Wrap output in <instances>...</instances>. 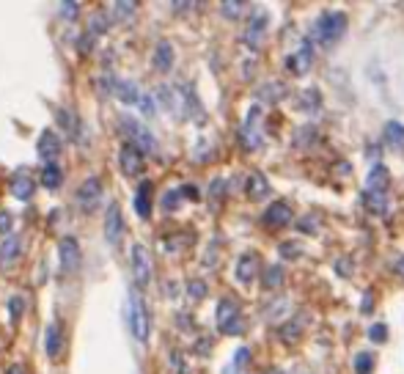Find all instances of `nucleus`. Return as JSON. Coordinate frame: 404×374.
I'll return each instance as SVG.
<instances>
[{
	"instance_id": "f257e3e1",
	"label": "nucleus",
	"mask_w": 404,
	"mask_h": 374,
	"mask_svg": "<svg viewBox=\"0 0 404 374\" xmlns=\"http://www.w3.org/2000/svg\"><path fill=\"white\" fill-rule=\"evenodd\" d=\"M126 314H129V330H132V336H135L141 344L149 341V333H152L149 305H146V300H143V295H141L138 289L129 292V308H126Z\"/></svg>"
},
{
	"instance_id": "f03ea898",
	"label": "nucleus",
	"mask_w": 404,
	"mask_h": 374,
	"mask_svg": "<svg viewBox=\"0 0 404 374\" xmlns=\"http://www.w3.org/2000/svg\"><path fill=\"white\" fill-rule=\"evenodd\" d=\"M347 30V14L344 11H328L316 20L314 25V39L322 45V47H333Z\"/></svg>"
},
{
	"instance_id": "7ed1b4c3",
	"label": "nucleus",
	"mask_w": 404,
	"mask_h": 374,
	"mask_svg": "<svg viewBox=\"0 0 404 374\" xmlns=\"http://www.w3.org/2000/svg\"><path fill=\"white\" fill-rule=\"evenodd\" d=\"M119 127L124 129V135L129 138L126 144H132L135 149H141V151H154V149H157L154 135L146 129V127L141 124L138 119H132V116H121V119H119Z\"/></svg>"
},
{
	"instance_id": "20e7f679",
	"label": "nucleus",
	"mask_w": 404,
	"mask_h": 374,
	"mask_svg": "<svg viewBox=\"0 0 404 374\" xmlns=\"http://www.w3.org/2000/svg\"><path fill=\"white\" fill-rule=\"evenodd\" d=\"M218 327L226 336L242 333V314H239V308H237L234 300H220L218 303Z\"/></svg>"
},
{
	"instance_id": "39448f33",
	"label": "nucleus",
	"mask_w": 404,
	"mask_h": 374,
	"mask_svg": "<svg viewBox=\"0 0 404 374\" xmlns=\"http://www.w3.org/2000/svg\"><path fill=\"white\" fill-rule=\"evenodd\" d=\"M129 262H132L135 284L138 286H149V281H152V256H149V250L143 248L141 242H135L132 253H129Z\"/></svg>"
},
{
	"instance_id": "423d86ee",
	"label": "nucleus",
	"mask_w": 404,
	"mask_h": 374,
	"mask_svg": "<svg viewBox=\"0 0 404 374\" xmlns=\"http://www.w3.org/2000/svg\"><path fill=\"white\" fill-rule=\"evenodd\" d=\"M58 264L64 275H75L80 270V245L75 237H64L58 242Z\"/></svg>"
},
{
	"instance_id": "0eeeda50",
	"label": "nucleus",
	"mask_w": 404,
	"mask_h": 374,
	"mask_svg": "<svg viewBox=\"0 0 404 374\" xmlns=\"http://www.w3.org/2000/svg\"><path fill=\"white\" fill-rule=\"evenodd\" d=\"M259 122H261V107L259 105H253L251 110H248V116H245V124H242V132H239V138H242V146L248 151L259 149L261 146V132H259Z\"/></svg>"
},
{
	"instance_id": "6e6552de",
	"label": "nucleus",
	"mask_w": 404,
	"mask_h": 374,
	"mask_svg": "<svg viewBox=\"0 0 404 374\" xmlns=\"http://www.w3.org/2000/svg\"><path fill=\"white\" fill-rule=\"evenodd\" d=\"M77 204H80L83 212H94V209L102 204V182L97 176H91V179H85V182L80 185V190H77Z\"/></svg>"
},
{
	"instance_id": "1a4fd4ad",
	"label": "nucleus",
	"mask_w": 404,
	"mask_h": 374,
	"mask_svg": "<svg viewBox=\"0 0 404 374\" xmlns=\"http://www.w3.org/2000/svg\"><path fill=\"white\" fill-rule=\"evenodd\" d=\"M311 64H314V45H311V42H303L297 50L289 55V61H286L289 72L297 77L308 75V72H311Z\"/></svg>"
},
{
	"instance_id": "9d476101",
	"label": "nucleus",
	"mask_w": 404,
	"mask_h": 374,
	"mask_svg": "<svg viewBox=\"0 0 404 374\" xmlns=\"http://www.w3.org/2000/svg\"><path fill=\"white\" fill-rule=\"evenodd\" d=\"M61 149H64V144H61V138H58L52 129H44V132L39 135L36 151H39V157H42L47 165H55V160L61 157Z\"/></svg>"
},
{
	"instance_id": "9b49d317",
	"label": "nucleus",
	"mask_w": 404,
	"mask_h": 374,
	"mask_svg": "<svg viewBox=\"0 0 404 374\" xmlns=\"http://www.w3.org/2000/svg\"><path fill=\"white\" fill-rule=\"evenodd\" d=\"M121 234H124L121 209H119V204H110L107 212H105V240H107L110 245H119V242H121Z\"/></svg>"
},
{
	"instance_id": "f8f14e48",
	"label": "nucleus",
	"mask_w": 404,
	"mask_h": 374,
	"mask_svg": "<svg viewBox=\"0 0 404 374\" xmlns=\"http://www.w3.org/2000/svg\"><path fill=\"white\" fill-rule=\"evenodd\" d=\"M119 165L126 176H138L143 171V151L135 149L132 144H124L119 151Z\"/></svg>"
},
{
	"instance_id": "ddd939ff",
	"label": "nucleus",
	"mask_w": 404,
	"mask_h": 374,
	"mask_svg": "<svg viewBox=\"0 0 404 374\" xmlns=\"http://www.w3.org/2000/svg\"><path fill=\"white\" fill-rule=\"evenodd\" d=\"M267 14L264 11H256L253 14V20L248 23V30H245V45L251 47V50H259V45H261V39H264V30H267Z\"/></svg>"
},
{
	"instance_id": "4468645a",
	"label": "nucleus",
	"mask_w": 404,
	"mask_h": 374,
	"mask_svg": "<svg viewBox=\"0 0 404 374\" xmlns=\"http://www.w3.org/2000/svg\"><path fill=\"white\" fill-rule=\"evenodd\" d=\"M292 221V206L289 204H283V201H275V204H270V209L264 212V223L267 226H286Z\"/></svg>"
},
{
	"instance_id": "2eb2a0df",
	"label": "nucleus",
	"mask_w": 404,
	"mask_h": 374,
	"mask_svg": "<svg viewBox=\"0 0 404 374\" xmlns=\"http://www.w3.org/2000/svg\"><path fill=\"white\" fill-rule=\"evenodd\" d=\"M135 212H138L143 221L152 215V182H143V185L138 187V193H135Z\"/></svg>"
},
{
	"instance_id": "dca6fc26",
	"label": "nucleus",
	"mask_w": 404,
	"mask_h": 374,
	"mask_svg": "<svg viewBox=\"0 0 404 374\" xmlns=\"http://www.w3.org/2000/svg\"><path fill=\"white\" fill-rule=\"evenodd\" d=\"M256 264H259L256 253H242V256H239V262H237V281L251 284L253 275H256Z\"/></svg>"
},
{
	"instance_id": "f3484780",
	"label": "nucleus",
	"mask_w": 404,
	"mask_h": 374,
	"mask_svg": "<svg viewBox=\"0 0 404 374\" xmlns=\"http://www.w3.org/2000/svg\"><path fill=\"white\" fill-rule=\"evenodd\" d=\"M388 179H391V176H388V168H385V165H372V171H369V179H366V182H369V193H385V190H388Z\"/></svg>"
},
{
	"instance_id": "a211bd4d",
	"label": "nucleus",
	"mask_w": 404,
	"mask_h": 374,
	"mask_svg": "<svg viewBox=\"0 0 404 374\" xmlns=\"http://www.w3.org/2000/svg\"><path fill=\"white\" fill-rule=\"evenodd\" d=\"M154 66L160 72H171V66H174V47L168 42L157 45V50H154Z\"/></svg>"
},
{
	"instance_id": "6ab92c4d",
	"label": "nucleus",
	"mask_w": 404,
	"mask_h": 374,
	"mask_svg": "<svg viewBox=\"0 0 404 374\" xmlns=\"http://www.w3.org/2000/svg\"><path fill=\"white\" fill-rule=\"evenodd\" d=\"M116 94H119V100L126 102V105H138L141 97H143L132 80H116Z\"/></svg>"
},
{
	"instance_id": "aec40b11",
	"label": "nucleus",
	"mask_w": 404,
	"mask_h": 374,
	"mask_svg": "<svg viewBox=\"0 0 404 374\" xmlns=\"http://www.w3.org/2000/svg\"><path fill=\"white\" fill-rule=\"evenodd\" d=\"M20 253H23V237H6V242L0 245V262L11 264Z\"/></svg>"
},
{
	"instance_id": "412c9836",
	"label": "nucleus",
	"mask_w": 404,
	"mask_h": 374,
	"mask_svg": "<svg viewBox=\"0 0 404 374\" xmlns=\"http://www.w3.org/2000/svg\"><path fill=\"white\" fill-rule=\"evenodd\" d=\"M245 190H248L251 199H264L267 190H270V182L259 174V171H253V174L248 176V182H245Z\"/></svg>"
},
{
	"instance_id": "4be33fe9",
	"label": "nucleus",
	"mask_w": 404,
	"mask_h": 374,
	"mask_svg": "<svg viewBox=\"0 0 404 374\" xmlns=\"http://www.w3.org/2000/svg\"><path fill=\"white\" fill-rule=\"evenodd\" d=\"M44 349H47V355H50V358H58V355H61V325H58V322L47 325Z\"/></svg>"
},
{
	"instance_id": "5701e85b",
	"label": "nucleus",
	"mask_w": 404,
	"mask_h": 374,
	"mask_svg": "<svg viewBox=\"0 0 404 374\" xmlns=\"http://www.w3.org/2000/svg\"><path fill=\"white\" fill-rule=\"evenodd\" d=\"M33 190H36V182H33V179H28V176H20V179H14V182H11V193H14L20 201L30 199V196H33Z\"/></svg>"
},
{
	"instance_id": "b1692460",
	"label": "nucleus",
	"mask_w": 404,
	"mask_h": 374,
	"mask_svg": "<svg viewBox=\"0 0 404 374\" xmlns=\"http://www.w3.org/2000/svg\"><path fill=\"white\" fill-rule=\"evenodd\" d=\"M248 361H251V349L239 347L237 352H234V361H231V366H228L223 374H242V369L248 366Z\"/></svg>"
},
{
	"instance_id": "393cba45",
	"label": "nucleus",
	"mask_w": 404,
	"mask_h": 374,
	"mask_svg": "<svg viewBox=\"0 0 404 374\" xmlns=\"http://www.w3.org/2000/svg\"><path fill=\"white\" fill-rule=\"evenodd\" d=\"M385 141H388L393 149H402L404 146V127L396 124V122H391V124L385 127Z\"/></svg>"
},
{
	"instance_id": "a878e982",
	"label": "nucleus",
	"mask_w": 404,
	"mask_h": 374,
	"mask_svg": "<svg viewBox=\"0 0 404 374\" xmlns=\"http://www.w3.org/2000/svg\"><path fill=\"white\" fill-rule=\"evenodd\" d=\"M256 97H259V100L278 102L280 97H283V86H280V83H267V86H261V88L256 91Z\"/></svg>"
},
{
	"instance_id": "bb28decb",
	"label": "nucleus",
	"mask_w": 404,
	"mask_h": 374,
	"mask_svg": "<svg viewBox=\"0 0 404 374\" xmlns=\"http://www.w3.org/2000/svg\"><path fill=\"white\" fill-rule=\"evenodd\" d=\"M42 185H44L47 190H55V187L61 185V168H58V165H44V171H42Z\"/></svg>"
},
{
	"instance_id": "cd10ccee",
	"label": "nucleus",
	"mask_w": 404,
	"mask_h": 374,
	"mask_svg": "<svg viewBox=\"0 0 404 374\" xmlns=\"http://www.w3.org/2000/svg\"><path fill=\"white\" fill-rule=\"evenodd\" d=\"M366 201V206H369V212H374V215H385V193H366L363 196Z\"/></svg>"
},
{
	"instance_id": "c85d7f7f",
	"label": "nucleus",
	"mask_w": 404,
	"mask_h": 374,
	"mask_svg": "<svg viewBox=\"0 0 404 374\" xmlns=\"http://www.w3.org/2000/svg\"><path fill=\"white\" fill-rule=\"evenodd\" d=\"M135 8H138V3L135 0H119V3H113V17L116 20H129L132 14H135Z\"/></svg>"
},
{
	"instance_id": "c756f323",
	"label": "nucleus",
	"mask_w": 404,
	"mask_h": 374,
	"mask_svg": "<svg viewBox=\"0 0 404 374\" xmlns=\"http://www.w3.org/2000/svg\"><path fill=\"white\" fill-rule=\"evenodd\" d=\"M374 369V358L369 355V352H360L357 358H355V372L357 374H372Z\"/></svg>"
},
{
	"instance_id": "7c9ffc66",
	"label": "nucleus",
	"mask_w": 404,
	"mask_h": 374,
	"mask_svg": "<svg viewBox=\"0 0 404 374\" xmlns=\"http://www.w3.org/2000/svg\"><path fill=\"white\" fill-rule=\"evenodd\" d=\"M280 284H283V270H280V267H267V270H264V286H267V289H275Z\"/></svg>"
},
{
	"instance_id": "2f4dec72",
	"label": "nucleus",
	"mask_w": 404,
	"mask_h": 374,
	"mask_svg": "<svg viewBox=\"0 0 404 374\" xmlns=\"http://www.w3.org/2000/svg\"><path fill=\"white\" fill-rule=\"evenodd\" d=\"M223 6V14H226L228 20H237L242 11H245V3H239V0H226V3H220Z\"/></svg>"
},
{
	"instance_id": "473e14b6",
	"label": "nucleus",
	"mask_w": 404,
	"mask_h": 374,
	"mask_svg": "<svg viewBox=\"0 0 404 374\" xmlns=\"http://www.w3.org/2000/svg\"><path fill=\"white\" fill-rule=\"evenodd\" d=\"M319 91H314V88H308L303 91V107L305 110H314V107H319Z\"/></svg>"
},
{
	"instance_id": "72a5a7b5",
	"label": "nucleus",
	"mask_w": 404,
	"mask_h": 374,
	"mask_svg": "<svg viewBox=\"0 0 404 374\" xmlns=\"http://www.w3.org/2000/svg\"><path fill=\"white\" fill-rule=\"evenodd\" d=\"M102 30H107V17H105V11H97L91 17V33H102Z\"/></svg>"
},
{
	"instance_id": "f704fd0d",
	"label": "nucleus",
	"mask_w": 404,
	"mask_h": 374,
	"mask_svg": "<svg viewBox=\"0 0 404 374\" xmlns=\"http://www.w3.org/2000/svg\"><path fill=\"white\" fill-rule=\"evenodd\" d=\"M187 289H190V298L193 300H201L206 295V284H201V281H190Z\"/></svg>"
},
{
	"instance_id": "c9c22d12",
	"label": "nucleus",
	"mask_w": 404,
	"mask_h": 374,
	"mask_svg": "<svg viewBox=\"0 0 404 374\" xmlns=\"http://www.w3.org/2000/svg\"><path fill=\"white\" fill-rule=\"evenodd\" d=\"M369 339H372V341H385V339H388V327H385V325H372Z\"/></svg>"
},
{
	"instance_id": "e433bc0d",
	"label": "nucleus",
	"mask_w": 404,
	"mask_h": 374,
	"mask_svg": "<svg viewBox=\"0 0 404 374\" xmlns=\"http://www.w3.org/2000/svg\"><path fill=\"white\" fill-rule=\"evenodd\" d=\"M8 308H11V317H14V320H20L23 308H25V300H23V298H11V300H8Z\"/></svg>"
},
{
	"instance_id": "4c0bfd02",
	"label": "nucleus",
	"mask_w": 404,
	"mask_h": 374,
	"mask_svg": "<svg viewBox=\"0 0 404 374\" xmlns=\"http://www.w3.org/2000/svg\"><path fill=\"white\" fill-rule=\"evenodd\" d=\"M61 14H64L66 20L77 17V3H75V0H66V3H61Z\"/></svg>"
},
{
	"instance_id": "58836bf2",
	"label": "nucleus",
	"mask_w": 404,
	"mask_h": 374,
	"mask_svg": "<svg viewBox=\"0 0 404 374\" xmlns=\"http://www.w3.org/2000/svg\"><path fill=\"white\" fill-rule=\"evenodd\" d=\"M11 223H14L11 212H0V234H8V231H11Z\"/></svg>"
},
{
	"instance_id": "ea45409f",
	"label": "nucleus",
	"mask_w": 404,
	"mask_h": 374,
	"mask_svg": "<svg viewBox=\"0 0 404 374\" xmlns=\"http://www.w3.org/2000/svg\"><path fill=\"white\" fill-rule=\"evenodd\" d=\"M138 105H141V110H143V116H154V102H152V97H149V94H143V97H141V102H138Z\"/></svg>"
},
{
	"instance_id": "a19ab883",
	"label": "nucleus",
	"mask_w": 404,
	"mask_h": 374,
	"mask_svg": "<svg viewBox=\"0 0 404 374\" xmlns=\"http://www.w3.org/2000/svg\"><path fill=\"white\" fill-rule=\"evenodd\" d=\"M179 193L177 190H174V193H165V199H162V204H165V209H168V212H171V209H177L179 204Z\"/></svg>"
},
{
	"instance_id": "79ce46f5",
	"label": "nucleus",
	"mask_w": 404,
	"mask_h": 374,
	"mask_svg": "<svg viewBox=\"0 0 404 374\" xmlns=\"http://www.w3.org/2000/svg\"><path fill=\"white\" fill-rule=\"evenodd\" d=\"M280 253H283V256H300V250H297L295 242H283V245H280Z\"/></svg>"
},
{
	"instance_id": "37998d69",
	"label": "nucleus",
	"mask_w": 404,
	"mask_h": 374,
	"mask_svg": "<svg viewBox=\"0 0 404 374\" xmlns=\"http://www.w3.org/2000/svg\"><path fill=\"white\" fill-rule=\"evenodd\" d=\"M303 231H316V221H311V218H305L303 226H300Z\"/></svg>"
},
{
	"instance_id": "c03bdc74",
	"label": "nucleus",
	"mask_w": 404,
	"mask_h": 374,
	"mask_svg": "<svg viewBox=\"0 0 404 374\" xmlns=\"http://www.w3.org/2000/svg\"><path fill=\"white\" fill-rule=\"evenodd\" d=\"M6 374H25V369H23L20 363H14V366H8V369H6Z\"/></svg>"
},
{
	"instance_id": "a18cd8bd",
	"label": "nucleus",
	"mask_w": 404,
	"mask_h": 374,
	"mask_svg": "<svg viewBox=\"0 0 404 374\" xmlns=\"http://www.w3.org/2000/svg\"><path fill=\"white\" fill-rule=\"evenodd\" d=\"M190 6H196V3H174V8H177V11H187Z\"/></svg>"
},
{
	"instance_id": "49530a36",
	"label": "nucleus",
	"mask_w": 404,
	"mask_h": 374,
	"mask_svg": "<svg viewBox=\"0 0 404 374\" xmlns=\"http://www.w3.org/2000/svg\"><path fill=\"white\" fill-rule=\"evenodd\" d=\"M396 273H399V275L404 278V256L399 259V262H396Z\"/></svg>"
}]
</instances>
